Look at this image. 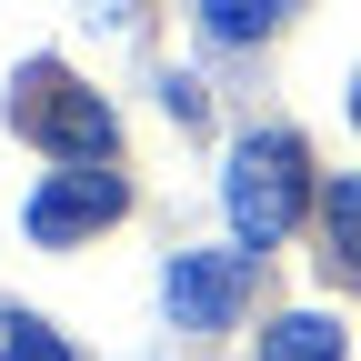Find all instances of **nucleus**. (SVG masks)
I'll return each instance as SVG.
<instances>
[{
	"mask_svg": "<svg viewBox=\"0 0 361 361\" xmlns=\"http://www.w3.org/2000/svg\"><path fill=\"white\" fill-rule=\"evenodd\" d=\"M351 130H361V80H351Z\"/></svg>",
	"mask_w": 361,
	"mask_h": 361,
	"instance_id": "10",
	"label": "nucleus"
},
{
	"mask_svg": "<svg viewBox=\"0 0 361 361\" xmlns=\"http://www.w3.org/2000/svg\"><path fill=\"white\" fill-rule=\"evenodd\" d=\"M130 211V191H121V171H51L30 191V211H20V231L30 241H90V231H111V221Z\"/></svg>",
	"mask_w": 361,
	"mask_h": 361,
	"instance_id": "4",
	"label": "nucleus"
},
{
	"mask_svg": "<svg viewBox=\"0 0 361 361\" xmlns=\"http://www.w3.org/2000/svg\"><path fill=\"white\" fill-rule=\"evenodd\" d=\"M221 201H231L241 251L291 241L301 211H311V151L291 141V130H241V141H231V171H221Z\"/></svg>",
	"mask_w": 361,
	"mask_h": 361,
	"instance_id": "1",
	"label": "nucleus"
},
{
	"mask_svg": "<svg viewBox=\"0 0 361 361\" xmlns=\"http://www.w3.org/2000/svg\"><path fill=\"white\" fill-rule=\"evenodd\" d=\"M11 130L20 141H40V151H61L71 171H90V161H111V101L101 90H80L61 61H30L20 80H11Z\"/></svg>",
	"mask_w": 361,
	"mask_h": 361,
	"instance_id": "2",
	"label": "nucleus"
},
{
	"mask_svg": "<svg viewBox=\"0 0 361 361\" xmlns=\"http://www.w3.org/2000/svg\"><path fill=\"white\" fill-rule=\"evenodd\" d=\"M161 111H171V121H201V80L171 71V80H161Z\"/></svg>",
	"mask_w": 361,
	"mask_h": 361,
	"instance_id": "9",
	"label": "nucleus"
},
{
	"mask_svg": "<svg viewBox=\"0 0 361 361\" xmlns=\"http://www.w3.org/2000/svg\"><path fill=\"white\" fill-rule=\"evenodd\" d=\"M291 11H301V0H201V30L211 40H271Z\"/></svg>",
	"mask_w": 361,
	"mask_h": 361,
	"instance_id": "6",
	"label": "nucleus"
},
{
	"mask_svg": "<svg viewBox=\"0 0 361 361\" xmlns=\"http://www.w3.org/2000/svg\"><path fill=\"white\" fill-rule=\"evenodd\" d=\"M251 281H261V251H171V271H161L171 331H231Z\"/></svg>",
	"mask_w": 361,
	"mask_h": 361,
	"instance_id": "3",
	"label": "nucleus"
},
{
	"mask_svg": "<svg viewBox=\"0 0 361 361\" xmlns=\"http://www.w3.org/2000/svg\"><path fill=\"white\" fill-rule=\"evenodd\" d=\"M0 361H80L51 322H30V311H0Z\"/></svg>",
	"mask_w": 361,
	"mask_h": 361,
	"instance_id": "8",
	"label": "nucleus"
},
{
	"mask_svg": "<svg viewBox=\"0 0 361 361\" xmlns=\"http://www.w3.org/2000/svg\"><path fill=\"white\" fill-rule=\"evenodd\" d=\"M322 261L361 271V180H331L322 191Z\"/></svg>",
	"mask_w": 361,
	"mask_h": 361,
	"instance_id": "7",
	"label": "nucleus"
},
{
	"mask_svg": "<svg viewBox=\"0 0 361 361\" xmlns=\"http://www.w3.org/2000/svg\"><path fill=\"white\" fill-rule=\"evenodd\" d=\"M261 361H341V322L331 311H281L261 331Z\"/></svg>",
	"mask_w": 361,
	"mask_h": 361,
	"instance_id": "5",
	"label": "nucleus"
}]
</instances>
